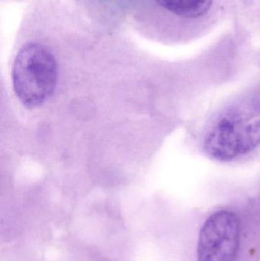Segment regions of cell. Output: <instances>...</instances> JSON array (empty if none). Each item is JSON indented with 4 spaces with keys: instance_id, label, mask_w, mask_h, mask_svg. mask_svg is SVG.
<instances>
[{
    "instance_id": "obj_3",
    "label": "cell",
    "mask_w": 260,
    "mask_h": 261,
    "mask_svg": "<svg viewBox=\"0 0 260 261\" xmlns=\"http://www.w3.org/2000/svg\"><path fill=\"white\" fill-rule=\"evenodd\" d=\"M241 236V224L236 214L221 210L209 216L201 231L198 261H235Z\"/></svg>"
},
{
    "instance_id": "obj_2",
    "label": "cell",
    "mask_w": 260,
    "mask_h": 261,
    "mask_svg": "<svg viewBox=\"0 0 260 261\" xmlns=\"http://www.w3.org/2000/svg\"><path fill=\"white\" fill-rule=\"evenodd\" d=\"M58 78L56 58L39 42L24 44L17 54L12 68L15 94L29 108L44 103L53 94Z\"/></svg>"
},
{
    "instance_id": "obj_4",
    "label": "cell",
    "mask_w": 260,
    "mask_h": 261,
    "mask_svg": "<svg viewBox=\"0 0 260 261\" xmlns=\"http://www.w3.org/2000/svg\"><path fill=\"white\" fill-rule=\"evenodd\" d=\"M154 3L172 15L186 18H197L206 15L213 0H154Z\"/></svg>"
},
{
    "instance_id": "obj_1",
    "label": "cell",
    "mask_w": 260,
    "mask_h": 261,
    "mask_svg": "<svg viewBox=\"0 0 260 261\" xmlns=\"http://www.w3.org/2000/svg\"><path fill=\"white\" fill-rule=\"evenodd\" d=\"M260 144V101L244 99L226 110L206 135L204 148L219 161L247 154Z\"/></svg>"
}]
</instances>
